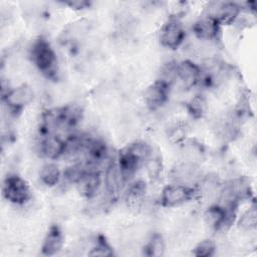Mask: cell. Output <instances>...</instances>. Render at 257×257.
Returning <instances> with one entry per match:
<instances>
[{
    "instance_id": "e0dca14e",
    "label": "cell",
    "mask_w": 257,
    "mask_h": 257,
    "mask_svg": "<svg viewBox=\"0 0 257 257\" xmlns=\"http://www.w3.org/2000/svg\"><path fill=\"white\" fill-rule=\"evenodd\" d=\"M144 166L146 167L149 178L152 181H156L160 178L163 171V163L159 154L152 152L149 158L146 160Z\"/></svg>"
},
{
    "instance_id": "9c48e42d",
    "label": "cell",
    "mask_w": 257,
    "mask_h": 257,
    "mask_svg": "<svg viewBox=\"0 0 257 257\" xmlns=\"http://www.w3.org/2000/svg\"><path fill=\"white\" fill-rule=\"evenodd\" d=\"M170 88L171 87L168 84L158 79L146 88L144 92V99L150 109L158 110L164 104H166L169 97Z\"/></svg>"
},
{
    "instance_id": "9a60e30c",
    "label": "cell",
    "mask_w": 257,
    "mask_h": 257,
    "mask_svg": "<svg viewBox=\"0 0 257 257\" xmlns=\"http://www.w3.org/2000/svg\"><path fill=\"white\" fill-rule=\"evenodd\" d=\"M147 187L145 182L137 181L132 183L126 192V202L132 209H141L146 201Z\"/></svg>"
},
{
    "instance_id": "5b68a950",
    "label": "cell",
    "mask_w": 257,
    "mask_h": 257,
    "mask_svg": "<svg viewBox=\"0 0 257 257\" xmlns=\"http://www.w3.org/2000/svg\"><path fill=\"white\" fill-rule=\"evenodd\" d=\"M203 174L201 172L200 165L182 161L177 166H175L171 172V179L173 184H180L191 188L198 184Z\"/></svg>"
},
{
    "instance_id": "6da1fadb",
    "label": "cell",
    "mask_w": 257,
    "mask_h": 257,
    "mask_svg": "<svg viewBox=\"0 0 257 257\" xmlns=\"http://www.w3.org/2000/svg\"><path fill=\"white\" fill-rule=\"evenodd\" d=\"M29 56L40 72L49 77L57 73L56 54L46 39H36L29 48Z\"/></svg>"
},
{
    "instance_id": "277c9868",
    "label": "cell",
    "mask_w": 257,
    "mask_h": 257,
    "mask_svg": "<svg viewBox=\"0 0 257 257\" xmlns=\"http://www.w3.org/2000/svg\"><path fill=\"white\" fill-rule=\"evenodd\" d=\"M185 29L182 22L177 17L170 18L161 28L160 41L164 47L176 49L182 45L185 40Z\"/></svg>"
},
{
    "instance_id": "5bb4252c",
    "label": "cell",
    "mask_w": 257,
    "mask_h": 257,
    "mask_svg": "<svg viewBox=\"0 0 257 257\" xmlns=\"http://www.w3.org/2000/svg\"><path fill=\"white\" fill-rule=\"evenodd\" d=\"M182 162L200 165L205 158V151L203 147L195 141L185 140L181 147Z\"/></svg>"
},
{
    "instance_id": "7c38bea8",
    "label": "cell",
    "mask_w": 257,
    "mask_h": 257,
    "mask_svg": "<svg viewBox=\"0 0 257 257\" xmlns=\"http://www.w3.org/2000/svg\"><path fill=\"white\" fill-rule=\"evenodd\" d=\"M103 172V184L105 188V193L112 198L120 191V188L125 183V181L117 163L115 162L109 164Z\"/></svg>"
},
{
    "instance_id": "cb8c5ba5",
    "label": "cell",
    "mask_w": 257,
    "mask_h": 257,
    "mask_svg": "<svg viewBox=\"0 0 257 257\" xmlns=\"http://www.w3.org/2000/svg\"><path fill=\"white\" fill-rule=\"evenodd\" d=\"M69 7L73 8V9H77V10H82L85 9L86 7L89 6V2L87 1H83V0H78V1H70L66 3Z\"/></svg>"
},
{
    "instance_id": "8fae6325",
    "label": "cell",
    "mask_w": 257,
    "mask_h": 257,
    "mask_svg": "<svg viewBox=\"0 0 257 257\" xmlns=\"http://www.w3.org/2000/svg\"><path fill=\"white\" fill-rule=\"evenodd\" d=\"M101 185L100 172L94 170H87L75 184L79 194L88 200L97 195Z\"/></svg>"
},
{
    "instance_id": "8992f818",
    "label": "cell",
    "mask_w": 257,
    "mask_h": 257,
    "mask_svg": "<svg viewBox=\"0 0 257 257\" xmlns=\"http://www.w3.org/2000/svg\"><path fill=\"white\" fill-rule=\"evenodd\" d=\"M194 195V188L172 183L164 188L161 195V203L165 207H177L191 200Z\"/></svg>"
},
{
    "instance_id": "30bf717a",
    "label": "cell",
    "mask_w": 257,
    "mask_h": 257,
    "mask_svg": "<svg viewBox=\"0 0 257 257\" xmlns=\"http://www.w3.org/2000/svg\"><path fill=\"white\" fill-rule=\"evenodd\" d=\"M193 32L202 41H216L220 34V23L208 15L201 16L193 25Z\"/></svg>"
},
{
    "instance_id": "44dd1931",
    "label": "cell",
    "mask_w": 257,
    "mask_h": 257,
    "mask_svg": "<svg viewBox=\"0 0 257 257\" xmlns=\"http://www.w3.org/2000/svg\"><path fill=\"white\" fill-rule=\"evenodd\" d=\"M87 255L93 257H108L113 255V251L109 244L103 238H98L90 247Z\"/></svg>"
},
{
    "instance_id": "4fadbf2b",
    "label": "cell",
    "mask_w": 257,
    "mask_h": 257,
    "mask_svg": "<svg viewBox=\"0 0 257 257\" xmlns=\"http://www.w3.org/2000/svg\"><path fill=\"white\" fill-rule=\"evenodd\" d=\"M64 239L61 230L57 226H51L48 232L46 233L42 246L41 251L42 254L45 256H53L59 253L63 247Z\"/></svg>"
},
{
    "instance_id": "7a4b0ae2",
    "label": "cell",
    "mask_w": 257,
    "mask_h": 257,
    "mask_svg": "<svg viewBox=\"0 0 257 257\" xmlns=\"http://www.w3.org/2000/svg\"><path fill=\"white\" fill-rule=\"evenodd\" d=\"M2 193L7 201L17 206H25L32 199L29 185L16 174H10L5 178L2 185Z\"/></svg>"
},
{
    "instance_id": "2e32d148",
    "label": "cell",
    "mask_w": 257,
    "mask_h": 257,
    "mask_svg": "<svg viewBox=\"0 0 257 257\" xmlns=\"http://www.w3.org/2000/svg\"><path fill=\"white\" fill-rule=\"evenodd\" d=\"M61 172L58 166L52 162L44 164L39 172L40 182L48 187L58 185L61 180Z\"/></svg>"
},
{
    "instance_id": "3957f363",
    "label": "cell",
    "mask_w": 257,
    "mask_h": 257,
    "mask_svg": "<svg viewBox=\"0 0 257 257\" xmlns=\"http://www.w3.org/2000/svg\"><path fill=\"white\" fill-rule=\"evenodd\" d=\"M34 98L33 89L27 84H20L10 88L2 95L3 103L11 114H16L25 106L30 104Z\"/></svg>"
},
{
    "instance_id": "52a82bcc",
    "label": "cell",
    "mask_w": 257,
    "mask_h": 257,
    "mask_svg": "<svg viewBox=\"0 0 257 257\" xmlns=\"http://www.w3.org/2000/svg\"><path fill=\"white\" fill-rule=\"evenodd\" d=\"M202 79L200 65L190 59L177 62V79L182 88L188 89L194 87Z\"/></svg>"
},
{
    "instance_id": "603a6c76",
    "label": "cell",
    "mask_w": 257,
    "mask_h": 257,
    "mask_svg": "<svg viewBox=\"0 0 257 257\" xmlns=\"http://www.w3.org/2000/svg\"><path fill=\"white\" fill-rule=\"evenodd\" d=\"M188 109L194 117H201L206 110V101L201 95L194 96L188 102Z\"/></svg>"
},
{
    "instance_id": "ffe728a7",
    "label": "cell",
    "mask_w": 257,
    "mask_h": 257,
    "mask_svg": "<svg viewBox=\"0 0 257 257\" xmlns=\"http://www.w3.org/2000/svg\"><path fill=\"white\" fill-rule=\"evenodd\" d=\"M189 127L185 122L178 121L172 124L168 130V137L172 143L182 144L188 135Z\"/></svg>"
},
{
    "instance_id": "ba28073f",
    "label": "cell",
    "mask_w": 257,
    "mask_h": 257,
    "mask_svg": "<svg viewBox=\"0 0 257 257\" xmlns=\"http://www.w3.org/2000/svg\"><path fill=\"white\" fill-rule=\"evenodd\" d=\"M37 148L42 157L48 160H56L63 156L65 140L55 134H41Z\"/></svg>"
},
{
    "instance_id": "7402d4cb",
    "label": "cell",
    "mask_w": 257,
    "mask_h": 257,
    "mask_svg": "<svg viewBox=\"0 0 257 257\" xmlns=\"http://www.w3.org/2000/svg\"><path fill=\"white\" fill-rule=\"evenodd\" d=\"M217 250L216 243L211 239H204L194 248L193 254L197 257H210L215 254Z\"/></svg>"
},
{
    "instance_id": "ac0fdd59",
    "label": "cell",
    "mask_w": 257,
    "mask_h": 257,
    "mask_svg": "<svg viewBox=\"0 0 257 257\" xmlns=\"http://www.w3.org/2000/svg\"><path fill=\"white\" fill-rule=\"evenodd\" d=\"M145 249H146V254L148 256H153V257L163 256L166 251V243L164 238L160 234H154L150 238Z\"/></svg>"
},
{
    "instance_id": "d6986e66",
    "label": "cell",
    "mask_w": 257,
    "mask_h": 257,
    "mask_svg": "<svg viewBox=\"0 0 257 257\" xmlns=\"http://www.w3.org/2000/svg\"><path fill=\"white\" fill-rule=\"evenodd\" d=\"M238 227L242 231H251L256 228L257 225V211L255 207H252L245 211L238 220Z\"/></svg>"
}]
</instances>
